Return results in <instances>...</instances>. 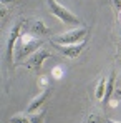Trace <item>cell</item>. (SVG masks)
Masks as SVG:
<instances>
[{
    "label": "cell",
    "mask_w": 121,
    "mask_h": 123,
    "mask_svg": "<svg viewBox=\"0 0 121 123\" xmlns=\"http://www.w3.org/2000/svg\"><path fill=\"white\" fill-rule=\"evenodd\" d=\"M40 47H43V40L41 38H35L30 33H22L17 47H15V60L22 62L23 58L30 57L32 53H35Z\"/></svg>",
    "instance_id": "6da1fadb"
},
{
    "label": "cell",
    "mask_w": 121,
    "mask_h": 123,
    "mask_svg": "<svg viewBox=\"0 0 121 123\" xmlns=\"http://www.w3.org/2000/svg\"><path fill=\"white\" fill-rule=\"evenodd\" d=\"M22 28H23V18H18L8 30V40H7V48H5V62H7L8 70H12V67H13L15 47H17V42L22 35Z\"/></svg>",
    "instance_id": "7a4b0ae2"
},
{
    "label": "cell",
    "mask_w": 121,
    "mask_h": 123,
    "mask_svg": "<svg viewBox=\"0 0 121 123\" xmlns=\"http://www.w3.org/2000/svg\"><path fill=\"white\" fill-rule=\"evenodd\" d=\"M46 2H48L50 13H52L53 17H57L60 22L66 23V25H75V27L81 23L80 17H76V15H75V13H71L68 8H65L60 2H57V0H46Z\"/></svg>",
    "instance_id": "3957f363"
},
{
    "label": "cell",
    "mask_w": 121,
    "mask_h": 123,
    "mask_svg": "<svg viewBox=\"0 0 121 123\" xmlns=\"http://www.w3.org/2000/svg\"><path fill=\"white\" fill-rule=\"evenodd\" d=\"M88 37V28L86 27H78V28H73L70 32H65L61 35H57L53 38H50L55 43H60V45H73V43H80Z\"/></svg>",
    "instance_id": "277c9868"
},
{
    "label": "cell",
    "mask_w": 121,
    "mask_h": 123,
    "mask_svg": "<svg viewBox=\"0 0 121 123\" xmlns=\"http://www.w3.org/2000/svg\"><path fill=\"white\" fill-rule=\"evenodd\" d=\"M22 33H30L37 37H48L52 35V30L45 25L41 18H23V28Z\"/></svg>",
    "instance_id": "5b68a950"
},
{
    "label": "cell",
    "mask_w": 121,
    "mask_h": 123,
    "mask_svg": "<svg viewBox=\"0 0 121 123\" xmlns=\"http://www.w3.org/2000/svg\"><path fill=\"white\" fill-rule=\"evenodd\" d=\"M88 38V37H86ZM80 42V43H73V45H60V43H55V42L50 40V45L53 47V48H57L58 52H61L65 57H68V58H71V60H75V58H78L81 55V52L86 48V43H88V40Z\"/></svg>",
    "instance_id": "8992f818"
},
{
    "label": "cell",
    "mask_w": 121,
    "mask_h": 123,
    "mask_svg": "<svg viewBox=\"0 0 121 123\" xmlns=\"http://www.w3.org/2000/svg\"><path fill=\"white\" fill-rule=\"evenodd\" d=\"M52 57V52L48 50V48H43L40 47L35 53H32L30 57H28V60L25 62V67L27 68H30V70H40L41 65H43V62L46 60V58H50Z\"/></svg>",
    "instance_id": "52a82bcc"
},
{
    "label": "cell",
    "mask_w": 121,
    "mask_h": 123,
    "mask_svg": "<svg viewBox=\"0 0 121 123\" xmlns=\"http://www.w3.org/2000/svg\"><path fill=\"white\" fill-rule=\"evenodd\" d=\"M52 97V88H45L38 97H35L32 102L28 103V108H27V113H35L37 110H40L41 106H45L46 100Z\"/></svg>",
    "instance_id": "ba28073f"
},
{
    "label": "cell",
    "mask_w": 121,
    "mask_h": 123,
    "mask_svg": "<svg viewBox=\"0 0 121 123\" xmlns=\"http://www.w3.org/2000/svg\"><path fill=\"white\" fill-rule=\"evenodd\" d=\"M115 82H116V70H113L111 72V75H109V78L106 80V92H104V97H103V106H108V102H109V98L113 97V92H115Z\"/></svg>",
    "instance_id": "9c48e42d"
},
{
    "label": "cell",
    "mask_w": 121,
    "mask_h": 123,
    "mask_svg": "<svg viewBox=\"0 0 121 123\" xmlns=\"http://www.w3.org/2000/svg\"><path fill=\"white\" fill-rule=\"evenodd\" d=\"M108 118H104L98 110H91L86 117V123H106Z\"/></svg>",
    "instance_id": "30bf717a"
},
{
    "label": "cell",
    "mask_w": 121,
    "mask_h": 123,
    "mask_svg": "<svg viewBox=\"0 0 121 123\" xmlns=\"http://www.w3.org/2000/svg\"><path fill=\"white\" fill-rule=\"evenodd\" d=\"M104 92H106V80L104 78H100L98 83H96V88H95V98L96 100H103Z\"/></svg>",
    "instance_id": "8fae6325"
},
{
    "label": "cell",
    "mask_w": 121,
    "mask_h": 123,
    "mask_svg": "<svg viewBox=\"0 0 121 123\" xmlns=\"http://www.w3.org/2000/svg\"><path fill=\"white\" fill-rule=\"evenodd\" d=\"M45 113H46V106H41L40 110H37L35 113H32V117H30L32 123H41L43 118H45Z\"/></svg>",
    "instance_id": "7c38bea8"
},
{
    "label": "cell",
    "mask_w": 121,
    "mask_h": 123,
    "mask_svg": "<svg viewBox=\"0 0 121 123\" xmlns=\"http://www.w3.org/2000/svg\"><path fill=\"white\" fill-rule=\"evenodd\" d=\"M10 123H32V120H30V117H27L23 113H18V115H13L10 118Z\"/></svg>",
    "instance_id": "4fadbf2b"
},
{
    "label": "cell",
    "mask_w": 121,
    "mask_h": 123,
    "mask_svg": "<svg viewBox=\"0 0 121 123\" xmlns=\"http://www.w3.org/2000/svg\"><path fill=\"white\" fill-rule=\"evenodd\" d=\"M52 77H53V78H57V80H60L61 77H63V68H61L60 65H57V67H53V68H52Z\"/></svg>",
    "instance_id": "5bb4252c"
},
{
    "label": "cell",
    "mask_w": 121,
    "mask_h": 123,
    "mask_svg": "<svg viewBox=\"0 0 121 123\" xmlns=\"http://www.w3.org/2000/svg\"><path fill=\"white\" fill-rule=\"evenodd\" d=\"M37 83H38V86H40V88H43V90H45V88H50V85H48V83H50V80H48V77H46V75H41Z\"/></svg>",
    "instance_id": "9a60e30c"
},
{
    "label": "cell",
    "mask_w": 121,
    "mask_h": 123,
    "mask_svg": "<svg viewBox=\"0 0 121 123\" xmlns=\"http://www.w3.org/2000/svg\"><path fill=\"white\" fill-rule=\"evenodd\" d=\"M113 97H115L116 100H121V86L115 88V92H113Z\"/></svg>",
    "instance_id": "2e32d148"
},
{
    "label": "cell",
    "mask_w": 121,
    "mask_h": 123,
    "mask_svg": "<svg viewBox=\"0 0 121 123\" xmlns=\"http://www.w3.org/2000/svg\"><path fill=\"white\" fill-rule=\"evenodd\" d=\"M5 15H7V8H5V5L2 3V10H0V18H2V20H5Z\"/></svg>",
    "instance_id": "e0dca14e"
},
{
    "label": "cell",
    "mask_w": 121,
    "mask_h": 123,
    "mask_svg": "<svg viewBox=\"0 0 121 123\" xmlns=\"http://www.w3.org/2000/svg\"><path fill=\"white\" fill-rule=\"evenodd\" d=\"M118 102H120V100H116V98H115V100L111 102V106H113V108H116V106H118Z\"/></svg>",
    "instance_id": "ac0fdd59"
},
{
    "label": "cell",
    "mask_w": 121,
    "mask_h": 123,
    "mask_svg": "<svg viewBox=\"0 0 121 123\" xmlns=\"http://www.w3.org/2000/svg\"><path fill=\"white\" fill-rule=\"evenodd\" d=\"M12 2H17V0H2L3 5H5V3H12Z\"/></svg>",
    "instance_id": "d6986e66"
},
{
    "label": "cell",
    "mask_w": 121,
    "mask_h": 123,
    "mask_svg": "<svg viewBox=\"0 0 121 123\" xmlns=\"http://www.w3.org/2000/svg\"><path fill=\"white\" fill-rule=\"evenodd\" d=\"M106 123H120V122H115V120H109V118H108V120H106Z\"/></svg>",
    "instance_id": "ffe728a7"
},
{
    "label": "cell",
    "mask_w": 121,
    "mask_h": 123,
    "mask_svg": "<svg viewBox=\"0 0 121 123\" xmlns=\"http://www.w3.org/2000/svg\"><path fill=\"white\" fill-rule=\"evenodd\" d=\"M120 22H121V10H120Z\"/></svg>",
    "instance_id": "44dd1931"
},
{
    "label": "cell",
    "mask_w": 121,
    "mask_h": 123,
    "mask_svg": "<svg viewBox=\"0 0 121 123\" xmlns=\"http://www.w3.org/2000/svg\"><path fill=\"white\" fill-rule=\"evenodd\" d=\"M120 82H121V72H120Z\"/></svg>",
    "instance_id": "7402d4cb"
}]
</instances>
